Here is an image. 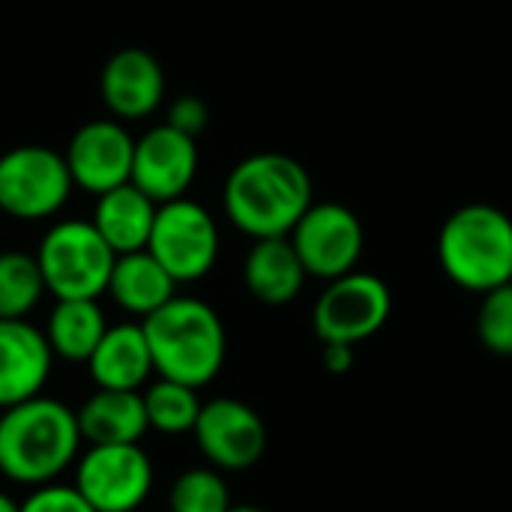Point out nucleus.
Returning a JSON list of instances; mask_svg holds the SVG:
<instances>
[{
  "mask_svg": "<svg viewBox=\"0 0 512 512\" xmlns=\"http://www.w3.org/2000/svg\"><path fill=\"white\" fill-rule=\"evenodd\" d=\"M222 207L231 225L252 240L288 237L312 207V177L285 153H255L231 168Z\"/></svg>",
  "mask_w": 512,
  "mask_h": 512,
  "instance_id": "nucleus-1",
  "label": "nucleus"
},
{
  "mask_svg": "<svg viewBox=\"0 0 512 512\" xmlns=\"http://www.w3.org/2000/svg\"><path fill=\"white\" fill-rule=\"evenodd\" d=\"M78 414L51 396L0 411V474L15 486L57 483L81 456Z\"/></svg>",
  "mask_w": 512,
  "mask_h": 512,
  "instance_id": "nucleus-2",
  "label": "nucleus"
},
{
  "mask_svg": "<svg viewBox=\"0 0 512 512\" xmlns=\"http://www.w3.org/2000/svg\"><path fill=\"white\" fill-rule=\"evenodd\" d=\"M153 369L159 378L195 390L219 378L228 354V336L219 312L198 297H171L159 312L141 321Z\"/></svg>",
  "mask_w": 512,
  "mask_h": 512,
  "instance_id": "nucleus-3",
  "label": "nucleus"
},
{
  "mask_svg": "<svg viewBox=\"0 0 512 512\" xmlns=\"http://www.w3.org/2000/svg\"><path fill=\"white\" fill-rule=\"evenodd\" d=\"M447 279L471 294H489L512 279V219L492 204H465L438 234Z\"/></svg>",
  "mask_w": 512,
  "mask_h": 512,
  "instance_id": "nucleus-4",
  "label": "nucleus"
},
{
  "mask_svg": "<svg viewBox=\"0 0 512 512\" xmlns=\"http://www.w3.org/2000/svg\"><path fill=\"white\" fill-rule=\"evenodd\" d=\"M36 261L54 300H96L108 291L117 255L90 219H63L45 231Z\"/></svg>",
  "mask_w": 512,
  "mask_h": 512,
  "instance_id": "nucleus-5",
  "label": "nucleus"
},
{
  "mask_svg": "<svg viewBox=\"0 0 512 512\" xmlns=\"http://www.w3.org/2000/svg\"><path fill=\"white\" fill-rule=\"evenodd\" d=\"M72 189L66 156L51 147L21 144L0 156V210L12 219H48L66 207Z\"/></svg>",
  "mask_w": 512,
  "mask_h": 512,
  "instance_id": "nucleus-6",
  "label": "nucleus"
},
{
  "mask_svg": "<svg viewBox=\"0 0 512 512\" xmlns=\"http://www.w3.org/2000/svg\"><path fill=\"white\" fill-rule=\"evenodd\" d=\"M147 252L171 273L177 285L204 279L219 258V228L207 207L192 198L159 204Z\"/></svg>",
  "mask_w": 512,
  "mask_h": 512,
  "instance_id": "nucleus-7",
  "label": "nucleus"
},
{
  "mask_svg": "<svg viewBox=\"0 0 512 512\" xmlns=\"http://www.w3.org/2000/svg\"><path fill=\"white\" fill-rule=\"evenodd\" d=\"M153 462L141 444H90L75 462V489L96 512H135L153 492Z\"/></svg>",
  "mask_w": 512,
  "mask_h": 512,
  "instance_id": "nucleus-8",
  "label": "nucleus"
},
{
  "mask_svg": "<svg viewBox=\"0 0 512 512\" xmlns=\"http://www.w3.org/2000/svg\"><path fill=\"white\" fill-rule=\"evenodd\" d=\"M393 312V294L381 276L372 273H348L321 291L312 309V330L321 342H345L360 345L372 339Z\"/></svg>",
  "mask_w": 512,
  "mask_h": 512,
  "instance_id": "nucleus-9",
  "label": "nucleus"
},
{
  "mask_svg": "<svg viewBox=\"0 0 512 512\" xmlns=\"http://www.w3.org/2000/svg\"><path fill=\"white\" fill-rule=\"evenodd\" d=\"M288 237L306 273L324 282L354 273L366 246L363 222L351 207L336 201L312 204Z\"/></svg>",
  "mask_w": 512,
  "mask_h": 512,
  "instance_id": "nucleus-10",
  "label": "nucleus"
},
{
  "mask_svg": "<svg viewBox=\"0 0 512 512\" xmlns=\"http://www.w3.org/2000/svg\"><path fill=\"white\" fill-rule=\"evenodd\" d=\"M192 435L207 465L222 474L255 468L267 450L264 420L255 408L231 396L204 402Z\"/></svg>",
  "mask_w": 512,
  "mask_h": 512,
  "instance_id": "nucleus-11",
  "label": "nucleus"
},
{
  "mask_svg": "<svg viewBox=\"0 0 512 512\" xmlns=\"http://www.w3.org/2000/svg\"><path fill=\"white\" fill-rule=\"evenodd\" d=\"M63 156L75 189L102 195L132 180L135 138L117 120H90L75 129Z\"/></svg>",
  "mask_w": 512,
  "mask_h": 512,
  "instance_id": "nucleus-12",
  "label": "nucleus"
},
{
  "mask_svg": "<svg viewBox=\"0 0 512 512\" xmlns=\"http://www.w3.org/2000/svg\"><path fill=\"white\" fill-rule=\"evenodd\" d=\"M198 174V144L192 135L162 123L135 138L132 183L156 204L183 198Z\"/></svg>",
  "mask_w": 512,
  "mask_h": 512,
  "instance_id": "nucleus-13",
  "label": "nucleus"
},
{
  "mask_svg": "<svg viewBox=\"0 0 512 512\" xmlns=\"http://www.w3.org/2000/svg\"><path fill=\"white\" fill-rule=\"evenodd\" d=\"M54 366L45 330L27 318H0V411L42 396Z\"/></svg>",
  "mask_w": 512,
  "mask_h": 512,
  "instance_id": "nucleus-14",
  "label": "nucleus"
},
{
  "mask_svg": "<svg viewBox=\"0 0 512 512\" xmlns=\"http://www.w3.org/2000/svg\"><path fill=\"white\" fill-rule=\"evenodd\" d=\"M99 93L117 120H144L165 99V72L150 51L120 48L99 75Z\"/></svg>",
  "mask_w": 512,
  "mask_h": 512,
  "instance_id": "nucleus-15",
  "label": "nucleus"
},
{
  "mask_svg": "<svg viewBox=\"0 0 512 512\" xmlns=\"http://www.w3.org/2000/svg\"><path fill=\"white\" fill-rule=\"evenodd\" d=\"M84 366L90 381L102 390H141L150 375H156L144 327L132 321L114 327L108 324L102 342Z\"/></svg>",
  "mask_w": 512,
  "mask_h": 512,
  "instance_id": "nucleus-16",
  "label": "nucleus"
},
{
  "mask_svg": "<svg viewBox=\"0 0 512 512\" xmlns=\"http://www.w3.org/2000/svg\"><path fill=\"white\" fill-rule=\"evenodd\" d=\"M309 273L291 243V237L255 240L243 261V282L249 294L264 306H288L303 291Z\"/></svg>",
  "mask_w": 512,
  "mask_h": 512,
  "instance_id": "nucleus-17",
  "label": "nucleus"
},
{
  "mask_svg": "<svg viewBox=\"0 0 512 512\" xmlns=\"http://www.w3.org/2000/svg\"><path fill=\"white\" fill-rule=\"evenodd\" d=\"M156 210L159 204L129 180L123 186L96 195L90 222L102 234V240L114 249V255H129L147 249Z\"/></svg>",
  "mask_w": 512,
  "mask_h": 512,
  "instance_id": "nucleus-18",
  "label": "nucleus"
},
{
  "mask_svg": "<svg viewBox=\"0 0 512 512\" xmlns=\"http://www.w3.org/2000/svg\"><path fill=\"white\" fill-rule=\"evenodd\" d=\"M75 414L87 444H141L150 432L141 390L96 387V393H90Z\"/></svg>",
  "mask_w": 512,
  "mask_h": 512,
  "instance_id": "nucleus-19",
  "label": "nucleus"
},
{
  "mask_svg": "<svg viewBox=\"0 0 512 512\" xmlns=\"http://www.w3.org/2000/svg\"><path fill=\"white\" fill-rule=\"evenodd\" d=\"M105 294H111V300L126 315L144 321L153 312H159L171 297H177V282L147 249H141L117 255Z\"/></svg>",
  "mask_w": 512,
  "mask_h": 512,
  "instance_id": "nucleus-20",
  "label": "nucleus"
},
{
  "mask_svg": "<svg viewBox=\"0 0 512 512\" xmlns=\"http://www.w3.org/2000/svg\"><path fill=\"white\" fill-rule=\"evenodd\" d=\"M108 330L105 312L96 300H57L45 321V339L54 360L87 363Z\"/></svg>",
  "mask_w": 512,
  "mask_h": 512,
  "instance_id": "nucleus-21",
  "label": "nucleus"
},
{
  "mask_svg": "<svg viewBox=\"0 0 512 512\" xmlns=\"http://www.w3.org/2000/svg\"><path fill=\"white\" fill-rule=\"evenodd\" d=\"M141 396H144L147 423L159 435H189L195 429L201 405H204L198 399L195 387L180 384V381H168V378L147 384V390Z\"/></svg>",
  "mask_w": 512,
  "mask_h": 512,
  "instance_id": "nucleus-22",
  "label": "nucleus"
},
{
  "mask_svg": "<svg viewBox=\"0 0 512 512\" xmlns=\"http://www.w3.org/2000/svg\"><path fill=\"white\" fill-rule=\"evenodd\" d=\"M45 294L36 255L0 252V318H27Z\"/></svg>",
  "mask_w": 512,
  "mask_h": 512,
  "instance_id": "nucleus-23",
  "label": "nucleus"
},
{
  "mask_svg": "<svg viewBox=\"0 0 512 512\" xmlns=\"http://www.w3.org/2000/svg\"><path fill=\"white\" fill-rule=\"evenodd\" d=\"M168 507L171 512H228L234 504L222 471L189 468L171 483Z\"/></svg>",
  "mask_w": 512,
  "mask_h": 512,
  "instance_id": "nucleus-24",
  "label": "nucleus"
},
{
  "mask_svg": "<svg viewBox=\"0 0 512 512\" xmlns=\"http://www.w3.org/2000/svg\"><path fill=\"white\" fill-rule=\"evenodd\" d=\"M477 336L486 351L512 357V282L483 294L477 312Z\"/></svg>",
  "mask_w": 512,
  "mask_h": 512,
  "instance_id": "nucleus-25",
  "label": "nucleus"
},
{
  "mask_svg": "<svg viewBox=\"0 0 512 512\" xmlns=\"http://www.w3.org/2000/svg\"><path fill=\"white\" fill-rule=\"evenodd\" d=\"M18 512H96L87 498L75 486L63 483H45L27 492V498L18 504Z\"/></svg>",
  "mask_w": 512,
  "mask_h": 512,
  "instance_id": "nucleus-26",
  "label": "nucleus"
},
{
  "mask_svg": "<svg viewBox=\"0 0 512 512\" xmlns=\"http://www.w3.org/2000/svg\"><path fill=\"white\" fill-rule=\"evenodd\" d=\"M207 120H210V108H207V102H204L201 96L186 93V96H180V99H174V102H171V108H168V120H165V123L195 138L198 132H204Z\"/></svg>",
  "mask_w": 512,
  "mask_h": 512,
  "instance_id": "nucleus-27",
  "label": "nucleus"
},
{
  "mask_svg": "<svg viewBox=\"0 0 512 512\" xmlns=\"http://www.w3.org/2000/svg\"><path fill=\"white\" fill-rule=\"evenodd\" d=\"M321 363L330 375H345L354 369V345L345 342H324V354Z\"/></svg>",
  "mask_w": 512,
  "mask_h": 512,
  "instance_id": "nucleus-28",
  "label": "nucleus"
},
{
  "mask_svg": "<svg viewBox=\"0 0 512 512\" xmlns=\"http://www.w3.org/2000/svg\"><path fill=\"white\" fill-rule=\"evenodd\" d=\"M0 512H18V504L6 492H0Z\"/></svg>",
  "mask_w": 512,
  "mask_h": 512,
  "instance_id": "nucleus-29",
  "label": "nucleus"
},
{
  "mask_svg": "<svg viewBox=\"0 0 512 512\" xmlns=\"http://www.w3.org/2000/svg\"><path fill=\"white\" fill-rule=\"evenodd\" d=\"M228 512H267V510H261V507H231Z\"/></svg>",
  "mask_w": 512,
  "mask_h": 512,
  "instance_id": "nucleus-30",
  "label": "nucleus"
},
{
  "mask_svg": "<svg viewBox=\"0 0 512 512\" xmlns=\"http://www.w3.org/2000/svg\"><path fill=\"white\" fill-rule=\"evenodd\" d=\"M510 282H512V279H510Z\"/></svg>",
  "mask_w": 512,
  "mask_h": 512,
  "instance_id": "nucleus-31",
  "label": "nucleus"
}]
</instances>
